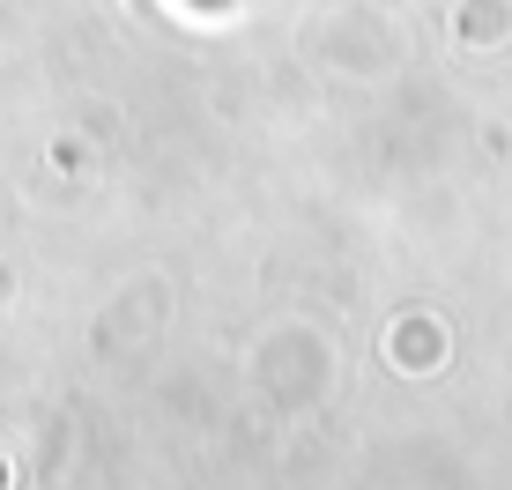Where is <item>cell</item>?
<instances>
[{
  "label": "cell",
  "mask_w": 512,
  "mask_h": 490,
  "mask_svg": "<svg viewBox=\"0 0 512 490\" xmlns=\"http://www.w3.org/2000/svg\"><path fill=\"white\" fill-rule=\"evenodd\" d=\"M193 8H223V0H193Z\"/></svg>",
  "instance_id": "obj_1"
}]
</instances>
